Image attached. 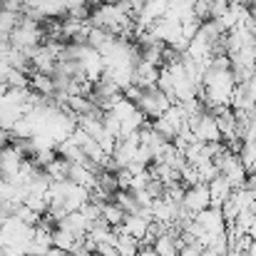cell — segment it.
<instances>
[{
  "instance_id": "obj_1",
  "label": "cell",
  "mask_w": 256,
  "mask_h": 256,
  "mask_svg": "<svg viewBox=\"0 0 256 256\" xmlns=\"http://www.w3.org/2000/svg\"><path fill=\"white\" fill-rule=\"evenodd\" d=\"M134 107L144 114L147 122H154V120H160V117L170 110L172 102L157 87H150V90H142V94H140V100L134 102Z\"/></svg>"
},
{
  "instance_id": "obj_2",
  "label": "cell",
  "mask_w": 256,
  "mask_h": 256,
  "mask_svg": "<svg viewBox=\"0 0 256 256\" xmlns=\"http://www.w3.org/2000/svg\"><path fill=\"white\" fill-rule=\"evenodd\" d=\"M212 206V196H209V186L206 184H194V186H186L184 189V199H182V209L194 216L204 209Z\"/></svg>"
},
{
  "instance_id": "obj_3",
  "label": "cell",
  "mask_w": 256,
  "mask_h": 256,
  "mask_svg": "<svg viewBox=\"0 0 256 256\" xmlns=\"http://www.w3.org/2000/svg\"><path fill=\"white\" fill-rule=\"evenodd\" d=\"M192 219H194V224H196L204 234H209V236L224 234V229H226V222H224L222 209H214V206H209V209H204V212L194 214Z\"/></svg>"
},
{
  "instance_id": "obj_4",
  "label": "cell",
  "mask_w": 256,
  "mask_h": 256,
  "mask_svg": "<svg viewBox=\"0 0 256 256\" xmlns=\"http://www.w3.org/2000/svg\"><path fill=\"white\" fill-rule=\"evenodd\" d=\"M147 226H150V219H144V216H140V214H127L124 222H122V226H120L117 232L130 234V236H134V239L142 244V239L147 236Z\"/></svg>"
},
{
  "instance_id": "obj_5",
  "label": "cell",
  "mask_w": 256,
  "mask_h": 256,
  "mask_svg": "<svg viewBox=\"0 0 256 256\" xmlns=\"http://www.w3.org/2000/svg\"><path fill=\"white\" fill-rule=\"evenodd\" d=\"M124 212L117 206V204H112V202H104L102 206H100V219L107 224V226H112V229H120L122 226V222H124Z\"/></svg>"
},
{
  "instance_id": "obj_6",
  "label": "cell",
  "mask_w": 256,
  "mask_h": 256,
  "mask_svg": "<svg viewBox=\"0 0 256 256\" xmlns=\"http://www.w3.org/2000/svg\"><path fill=\"white\" fill-rule=\"evenodd\" d=\"M114 232H117V229H114ZM114 252L120 256H137V252H140V242H137L134 236H130V234L117 232V236H114Z\"/></svg>"
},
{
  "instance_id": "obj_7",
  "label": "cell",
  "mask_w": 256,
  "mask_h": 256,
  "mask_svg": "<svg viewBox=\"0 0 256 256\" xmlns=\"http://www.w3.org/2000/svg\"><path fill=\"white\" fill-rule=\"evenodd\" d=\"M152 249L157 252V256H179L176 242H174V236H170V234L157 236V239H154V244H152Z\"/></svg>"
},
{
  "instance_id": "obj_8",
  "label": "cell",
  "mask_w": 256,
  "mask_h": 256,
  "mask_svg": "<svg viewBox=\"0 0 256 256\" xmlns=\"http://www.w3.org/2000/svg\"><path fill=\"white\" fill-rule=\"evenodd\" d=\"M137 256H157V252H154L152 246H140V252H137Z\"/></svg>"
}]
</instances>
